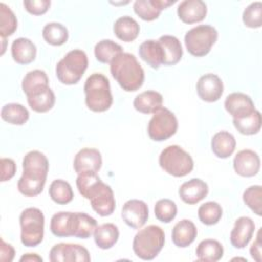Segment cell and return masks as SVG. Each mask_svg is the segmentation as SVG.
<instances>
[{
  "mask_svg": "<svg viewBox=\"0 0 262 262\" xmlns=\"http://www.w3.org/2000/svg\"><path fill=\"white\" fill-rule=\"evenodd\" d=\"M102 165L101 154L96 148L85 147L80 149L74 159V170L77 174L94 172L97 173Z\"/></svg>",
  "mask_w": 262,
  "mask_h": 262,
  "instance_id": "cell-14",
  "label": "cell"
},
{
  "mask_svg": "<svg viewBox=\"0 0 262 262\" xmlns=\"http://www.w3.org/2000/svg\"><path fill=\"white\" fill-rule=\"evenodd\" d=\"M155 216L156 218L163 222L169 223L177 215V206L174 201L170 199H161L155 205Z\"/></svg>",
  "mask_w": 262,
  "mask_h": 262,
  "instance_id": "cell-41",
  "label": "cell"
},
{
  "mask_svg": "<svg viewBox=\"0 0 262 262\" xmlns=\"http://www.w3.org/2000/svg\"><path fill=\"white\" fill-rule=\"evenodd\" d=\"M122 52V46L110 39L99 41L94 47V55L101 63H111V61Z\"/></svg>",
  "mask_w": 262,
  "mask_h": 262,
  "instance_id": "cell-35",
  "label": "cell"
},
{
  "mask_svg": "<svg viewBox=\"0 0 262 262\" xmlns=\"http://www.w3.org/2000/svg\"><path fill=\"white\" fill-rule=\"evenodd\" d=\"M178 129V121L174 113L161 107L154 113L147 126V134L154 141H164L172 137Z\"/></svg>",
  "mask_w": 262,
  "mask_h": 262,
  "instance_id": "cell-9",
  "label": "cell"
},
{
  "mask_svg": "<svg viewBox=\"0 0 262 262\" xmlns=\"http://www.w3.org/2000/svg\"><path fill=\"white\" fill-rule=\"evenodd\" d=\"M2 40V51H1V55L4 54V51H5V44H6V39L5 38H1Z\"/></svg>",
  "mask_w": 262,
  "mask_h": 262,
  "instance_id": "cell-49",
  "label": "cell"
},
{
  "mask_svg": "<svg viewBox=\"0 0 262 262\" xmlns=\"http://www.w3.org/2000/svg\"><path fill=\"white\" fill-rule=\"evenodd\" d=\"M121 216L128 226L133 229H139L147 221L148 207L141 200H129L123 205Z\"/></svg>",
  "mask_w": 262,
  "mask_h": 262,
  "instance_id": "cell-12",
  "label": "cell"
},
{
  "mask_svg": "<svg viewBox=\"0 0 262 262\" xmlns=\"http://www.w3.org/2000/svg\"><path fill=\"white\" fill-rule=\"evenodd\" d=\"M44 215L43 212L34 207L25 209L19 215L20 242L26 247H37L44 236Z\"/></svg>",
  "mask_w": 262,
  "mask_h": 262,
  "instance_id": "cell-6",
  "label": "cell"
},
{
  "mask_svg": "<svg viewBox=\"0 0 262 262\" xmlns=\"http://www.w3.org/2000/svg\"><path fill=\"white\" fill-rule=\"evenodd\" d=\"M232 122H233V126L241 134L254 135L260 131L262 119H261L260 112L255 110L251 115L243 118L233 119Z\"/></svg>",
  "mask_w": 262,
  "mask_h": 262,
  "instance_id": "cell-36",
  "label": "cell"
},
{
  "mask_svg": "<svg viewBox=\"0 0 262 262\" xmlns=\"http://www.w3.org/2000/svg\"><path fill=\"white\" fill-rule=\"evenodd\" d=\"M19 261L20 262H24V261H26V262H32V261L33 262H42L43 259H42V257H40L39 255H37L35 253H28V254L23 255L20 257Z\"/></svg>",
  "mask_w": 262,
  "mask_h": 262,
  "instance_id": "cell-48",
  "label": "cell"
},
{
  "mask_svg": "<svg viewBox=\"0 0 262 262\" xmlns=\"http://www.w3.org/2000/svg\"><path fill=\"white\" fill-rule=\"evenodd\" d=\"M90 259L88 250L78 244H56L49 252L51 262H89Z\"/></svg>",
  "mask_w": 262,
  "mask_h": 262,
  "instance_id": "cell-11",
  "label": "cell"
},
{
  "mask_svg": "<svg viewBox=\"0 0 262 262\" xmlns=\"http://www.w3.org/2000/svg\"><path fill=\"white\" fill-rule=\"evenodd\" d=\"M209 192L208 184L200 179L192 178L181 184L178 190L180 199L188 205H194L204 200Z\"/></svg>",
  "mask_w": 262,
  "mask_h": 262,
  "instance_id": "cell-18",
  "label": "cell"
},
{
  "mask_svg": "<svg viewBox=\"0 0 262 262\" xmlns=\"http://www.w3.org/2000/svg\"><path fill=\"white\" fill-rule=\"evenodd\" d=\"M163 105V96L160 92L146 90L137 94L133 100L134 108L142 114H154Z\"/></svg>",
  "mask_w": 262,
  "mask_h": 262,
  "instance_id": "cell-25",
  "label": "cell"
},
{
  "mask_svg": "<svg viewBox=\"0 0 262 262\" xmlns=\"http://www.w3.org/2000/svg\"><path fill=\"white\" fill-rule=\"evenodd\" d=\"M23 4L29 13L34 15H41L47 12L51 2L49 0H25Z\"/></svg>",
  "mask_w": 262,
  "mask_h": 262,
  "instance_id": "cell-44",
  "label": "cell"
},
{
  "mask_svg": "<svg viewBox=\"0 0 262 262\" xmlns=\"http://www.w3.org/2000/svg\"><path fill=\"white\" fill-rule=\"evenodd\" d=\"M90 201L92 209L100 216L105 217L114 213L116 208V200L112 187L99 180L88 191L86 198Z\"/></svg>",
  "mask_w": 262,
  "mask_h": 262,
  "instance_id": "cell-10",
  "label": "cell"
},
{
  "mask_svg": "<svg viewBox=\"0 0 262 262\" xmlns=\"http://www.w3.org/2000/svg\"><path fill=\"white\" fill-rule=\"evenodd\" d=\"M165 244V232L158 225H148L140 229L133 238L134 254L145 261L155 259Z\"/></svg>",
  "mask_w": 262,
  "mask_h": 262,
  "instance_id": "cell-4",
  "label": "cell"
},
{
  "mask_svg": "<svg viewBox=\"0 0 262 262\" xmlns=\"http://www.w3.org/2000/svg\"><path fill=\"white\" fill-rule=\"evenodd\" d=\"M223 253L224 250L222 245L218 241L212 238L202 241L195 249L198 260L205 262L219 261L223 257Z\"/></svg>",
  "mask_w": 262,
  "mask_h": 262,
  "instance_id": "cell-31",
  "label": "cell"
},
{
  "mask_svg": "<svg viewBox=\"0 0 262 262\" xmlns=\"http://www.w3.org/2000/svg\"><path fill=\"white\" fill-rule=\"evenodd\" d=\"M84 93L85 103L92 112H105L113 104L110 81L100 73H94L86 79L84 84Z\"/></svg>",
  "mask_w": 262,
  "mask_h": 262,
  "instance_id": "cell-3",
  "label": "cell"
},
{
  "mask_svg": "<svg viewBox=\"0 0 262 262\" xmlns=\"http://www.w3.org/2000/svg\"><path fill=\"white\" fill-rule=\"evenodd\" d=\"M159 164L166 173L174 177H184L193 169L191 156L179 145L165 147L160 154Z\"/></svg>",
  "mask_w": 262,
  "mask_h": 262,
  "instance_id": "cell-7",
  "label": "cell"
},
{
  "mask_svg": "<svg viewBox=\"0 0 262 262\" xmlns=\"http://www.w3.org/2000/svg\"><path fill=\"white\" fill-rule=\"evenodd\" d=\"M49 86V80L46 73L42 70H33L26 74L21 82V89L28 96L31 93Z\"/></svg>",
  "mask_w": 262,
  "mask_h": 262,
  "instance_id": "cell-33",
  "label": "cell"
},
{
  "mask_svg": "<svg viewBox=\"0 0 262 262\" xmlns=\"http://www.w3.org/2000/svg\"><path fill=\"white\" fill-rule=\"evenodd\" d=\"M158 41L160 42L164 53L163 64L174 66L178 63L183 54L182 46L178 38L172 35H163Z\"/></svg>",
  "mask_w": 262,
  "mask_h": 262,
  "instance_id": "cell-26",
  "label": "cell"
},
{
  "mask_svg": "<svg viewBox=\"0 0 262 262\" xmlns=\"http://www.w3.org/2000/svg\"><path fill=\"white\" fill-rule=\"evenodd\" d=\"M224 107L233 119L249 116L256 110L252 98L242 92H233L227 95L224 101Z\"/></svg>",
  "mask_w": 262,
  "mask_h": 262,
  "instance_id": "cell-16",
  "label": "cell"
},
{
  "mask_svg": "<svg viewBox=\"0 0 262 262\" xmlns=\"http://www.w3.org/2000/svg\"><path fill=\"white\" fill-rule=\"evenodd\" d=\"M97 226L96 220L83 212H76V225L74 236L78 238L90 237Z\"/></svg>",
  "mask_w": 262,
  "mask_h": 262,
  "instance_id": "cell-38",
  "label": "cell"
},
{
  "mask_svg": "<svg viewBox=\"0 0 262 262\" xmlns=\"http://www.w3.org/2000/svg\"><path fill=\"white\" fill-rule=\"evenodd\" d=\"M250 254L251 257L256 260L257 262L261 261V238H260V230L258 231L257 237L254 241V243L252 244L251 248H250Z\"/></svg>",
  "mask_w": 262,
  "mask_h": 262,
  "instance_id": "cell-47",
  "label": "cell"
},
{
  "mask_svg": "<svg viewBox=\"0 0 262 262\" xmlns=\"http://www.w3.org/2000/svg\"><path fill=\"white\" fill-rule=\"evenodd\" d=\"M49 170L46 156L39 150L29 151L23 159V174L17 182L18 191L25 196H36L43 191Z\"/></svg>",
  "mask_w": 262,
  "mask_h": 262,
  "instance_id": "cell-1",
  "label": "cell"
},
{
  "mask_svg": "<svg viewBox=\"0 0 262 262\" xmlns=\"http://www.w3.org/2000/svg\"><path fill=\"white\" fill-rule=\"evenodd\" d=\"M15 251L13 247L10 244L5 243L1 238V244H0V260L2 262H11L14 258Z\"/></svg>",
  "mask_w": 262,
  "mask_h": 262,
  "instance_id": "cell-46",
  "label": "cell"
},
{
  "mask_svg": "<svg viewBox=\"0 0 262 262\" xmlns=\"http://www.w3.org/2000/svg\"><path fill=\"white\" fill-rule=\"evenodd\" d=\"M29 106L36 113H46L50 111L55 103V95L52 89L46 88L35 91L27 96Z\"/></svg>",
  "mask_w": 262,
  "mask_h": 262,
  "instance_id": "cell-28",
  "label": "cell"
},
{
  "mask_svg": "<svg viewBox=\"0 0 262 262\" xmlns=\"http://www.w3.org/2000/svg\"><path fill=\"white\" fill-rule=\"evenodd\" d=\"M244 203L258 216L262 215V186L252 185L243 193Z\"/></svg>",
  "mask_w": 262,
  "mask_h": 262,
  "instance_id": "cell-43",
  "label": "cell"
},
{
  "mask_svg": "<svg viewBox=\"0 0 262 262\" xmlns=\"http://www.w3.org/2000/svg\"><path fill=\"white\" fill-rule=\"evenodd\" d=\"M36 45L28 38H17L11 44V56L16 63L29 64L36 58Z\"/></svg>",
  "mask_w": 262,
  "mask_h": 262,
  "instance_id": "cell-23",
  "label": "cell"
},
{
  "mask_svg": "<svg viewBox=\"0 0 262 262\" xmlns=\"http://www.w3.org/2000/svg\"><path fill=\"white\" fill-rule=\"evenodd\" d=\"M119 228L114 223H103L97 225L93 237L96 246L102 250H108L115 246L119 239Z\"/></svg>",
  "mask_w": 262,
  "mask_h": 262,
  "instance_id": "cell-29",
  "label": "cell"
},
{
  "mask_svg": "<svg viewBox=\"0 0 262 262\" xmlns=\"http://www.w3.org/2000/svg\"><path fill=\"white\" fill-rule=\"evenodd\" d=\"M110 71L113 78L128 92L138 90L144 82V71L135 55L122 52L110 63Z\"/></svg>",
  "mask_w": 262,
  "mask_h": 262,
  "instance_id": "cell-2",
  "label": "cell"
},
{
  "mask_svg": "<svg viewBox=\"0 0 262 262\" xmlns=\"http://www.w3.org/2000/svg\"><path fill=\"white\" fill-rule=\"evenodd\" d=\"M198 235L194 223L189 219H182L177 222L172 229V242L178 248L190 246Z\"/></svg>",
  "mask_w": 262,
  "mask_h": 262,
  "instance_id": "cell-22",
  "label": "cell"
},
{
  "mask_svg": "<svg viewBox=\"0 0 262 262\" xmlns=\"http://www.w3.org/2000/svg\"><path fill=\"white\" fill-rule=\"evenodd\" d=\"M223 82L215 74L209 73L200 77L196 82L199 97L206 102H215L223 94Z\"/></svg>",
  "mask_w": 262,
  "mask_h": 262,
  "instance_id": "cell-13",
  "label": "cell"
},
{
  "mask_svg": "<svg viewBox=\"0 0 262 262\" xmlns=\"http://www.w3.org/2000/svg\"><path fill=\"white\" fill-rule=\"evenodd\" d=\"M243 23L251 29H258L262 26V2L255 1L249 4L243 12Z\"/></svg>",
  "mask_w": 262,
  "mask_h": 262,
  "instance_id": "cell-42",
  "label": "cell"
},
{
  "mask_svg": "<svg viewBox=\"0 0 262 262\" xmlns=\"http://www.w3.org/2000/svg\"><path fill=\"white\" fill-rule=\"evenodd\" d=\"M29 111L20 103H7L1 108V118L11 125H24L29 120Z\"/></svg>",
  "mask_w": 262,
  "mask_h": 262,
  "instance_id": "cell-32",
  "label": "cell"
},
{
  "mask_svg": "<svg viewBox=\"0 0 262 262\" xmlns=\"http://www.w3.org/2000/svg\"><path fill=\"white\" fill-rule=\"evenodd\" d=\"M43 39L52 46H60L68 41V29L60 23H48L42 30Z\"/></svg>",
  "mask_w": 262,
  "mask_h": 262,
  "instance_id": "cell-34",
  "label": "cell"
},
{
  "mask_svg": "<svg viewBox=\"0 0 262 262\" xmlns=\"http://www.w3.org/2000/svg\"><path fill=\"white\" fill-rule=\"evenodd\" d=\"M139 56L152 69H159L163 64L164 53L160 42L157 40H146L139 45Z\"/></svg>",
  "mask_w": 262,
  "mask_h": 262,
  "instance_id": "cell-27",
  "label": "cell"
},
{
  "mask_svg": "<svg viewBox=\"0 0 262 262\" xmlns=\"http://www.w3.org/2000/svg\"><path fill=\"white\" fill-rule=\"evenodd\" d=\"M177 14L185 24L200 23L207 15V4L202 0H184L179 3Z\"/></svg>",
  "mask_w": 262,
  "mask_h": 262,
  "instance_id": "cell-19",
  "label": "cell"
},
{
  "mask_svg": "<svg viewBox=\"0 0 262 262\" xmlns=\"http://www.w3.org/2000/svg\"><path fill=\"white\" fill-rule=\"evenodd\" d=\"M113 30L118 39L124 42H132L138 37L140 27L133 17L124 15L115 21Z\"/></svg>",
  "mask_w": 262,
  "mask_h": 262,
  "instance_id": "cell-30",
  "label": "cell"
},
{
  "mask_svg": "<svg viewBox=\"0 0 262 262\" xmlns=\"http://www.w3.org/2000/svg\"><path fill=\"white\" fill-rule=\"evenodd\" d=\"M174 3L175 1L168 0H136L133 4V9L141 19L151 21L160 16L162 10Z\"/></svg>",
  "mask_w": 262,
  "mask_h": 262,
  "instance_id": "cell-20",
  "label": "cell"
},
{
  "mask_svg": "<svg viewBox=\"0 0 262 262\" xmlns=\"http://www.w3.org/2000/svg\"><path fill=\"white\" fill-rule=\"evenodd\" d=\"M218 38L217 30L210 25H200L186 32L184 44L187 51L195 56L207 55Z\"/></svg>",
  "mask_w": 262,
  "mask_h": 262,
  "instance_id": "cell-8",
  "label": "cell"
},
{
  "mask_svg": "<svg viewBox=\"0 0 262 262\" xmlns=\"http://www.w3.org/2000/svg\"><path fill=\"white\" fill-rule=\"evenodd\" d=\"M222 208L217 202H207L200 206L198 216L202 223L205 225H214L219 222L222 217Z\"/></svg>",
  "mask_w": 262,
  "mask_h": 262,
  "instance_id": "cell-40",
  "label": "cell"
},
{
  "mask_svg": "<svg viewBox=\"0 0 262 262\" xmlns=\"http://www.w3.org/2000/svg\"><path fill=\"white\" fill-rule=\"evenodd\" d=\"M255 231V223L248 216H242L234 222V226L230 232V243L235 249H244Z\"/></svg>",
  "mask_w": 262,
  "mask_h": 262,
  "instance_id": "cell-17",
  "label": "cell"
},
{
  "mask_svg": "<svg viewBox=\"0 0 262 262\" xmlns=\"http://www.w3.org/2000/svg\"><path fill=\"white\" fill-rule=\"evenodd\" d=\"M49 196L58 205H67L74 199V191L69 182L62 179H55L49 186Z\"/></svg>",
  "mask_w": 262,
  "mask_h": 262,
  "instance_id": "cell-37",
  "label": "cell"
},
{
  "mask_svg": "<svg viewBox=\"0 0 262 262\" xmlns=\"http://www.w3.org/2000/svg\"><path fill=\"white\" fill-rule=\"evenodd\" d=\"M76 212H57L50 220V231L57 237L74 236Z\"/></svg>",
  "mask_w": 262,
  "mask_h": 262,
  "instance_id": "cell-21",
  "label": "cell"
},
{
  "mask_svg": "<svg viewBox=\"0 0 262 262\" xmlns=\"http://www.w3.org/2000/svg\"><path fill=\"white\" fill-rule=\"evenodd\" d=\"M17 19L13 11L5 3H0V36L7 38L16 31Z\"/></svg>",
  "mask_w": 262,
  "mask_h": 262,
  "instance_id": "cell-39",
  "label": "cell"
},
{
  "mask_svg": "<svg viewBox=\"0 0 262 262\" xmlns=\"http://www.w3.org/2000/svg\"><path fill=\"white\" fill-rule=\"evenodd\" d=\"M88 67V57L83 50L69 51L56 64L55 74L60 83L64 85L77 84Z\"/></svg>",
  "mask_w": 262,
  "mask_h": 262,
  "instance_id": "cell-5",
  "label": "cell"
},
{
  "mask_svg": "<svg viewBox=\"0 0 262 262\" xmlns=\"http://www.w3.org/2000/svg\"><path fill=\"white\" fill-rule=\"evenodd\" d=\"M260 158L252 149L239 150L233 159V169L242 177H253L260 170Z\"/></svg>",
  "mask_w": 262,
  "mask_h": 262,
  "instance_id": "cell-15",
  "label": "cell"
},
{
  "mask_svg": "<svg viewBox=\"0 0 262 262\" xmlns=\"http://www.w3.org/2000/svg\"><path fill=\"white\" fill-rule=\"evenodd\" d=\"M236 140L234 136L227 131L215 133L211 140V148L214 155L220 159L229 158L235 150Z\"/></svg>",
  "mask_w": 262,
  "mask_h": 262,
  "instance_id": "cell-24",
  "label": "cell"
},
{
  "mask_svg": "<svg viewBox=\"0 0 262 262\" xmlns=\"http://www.w3.org/2000/svg\"><path fill=\"white\" fill-rule=\"evenodd\" d=\"M0 164H1V176H0L1 182L10 180L15 175V172H16L15 162L9 158H1Z\"/></svg>",
  "mask_w": 262,
  "mask_h": 262,
  "instance_id": "cell-45",
  "label": "cell"
}]
</instances>
